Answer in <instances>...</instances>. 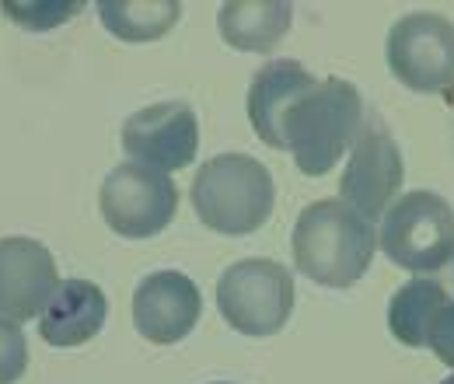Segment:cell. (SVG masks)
Instances as JSON below:
<instances>
[{
    "instance_id": "cell-8",
    "label": "cell",
    "mask_w": 454,
    "mask_h": 384,
    "mask_svg": "<svg viewBox=\"0 0 454 384\" xmlns=\"http://www.w3.org/2000/svg\"><path fill=\"white\" fill-rule=\"evenodd\" d=\"M402 154L388 126L378 115H367L353 140V154L342 168V203L374 223V217H381L392 207L395 192L402 189Z\"/></svg>"
},
{
    "instance_id": "cell-13",
    "label": "cell",
    "mask_w": 454,
    "mask_h": 384,
    "mask_svg": "<svg viewBox=\"0 0 454 384\" xmlns=\"http://www.w3.org/2000/svg\"><path fill=\"white\" fill-rule=\"evenodd\" d=\"M106 315H109V301H106L98 283L59 279V286L39 315V335L59 349L84 346L88 339H95L102 332Z\"/></svg>"
},
{
    "instance_id": "cell-6",
    "label": "cell",
    "mask_w": 454,
    "mask_h": 384,
    "mask_svg": "<svg viewBox=\"0 0 454 384\" xmlns=\"http://www.w3.org/2000/svg\"><path fill=\"white\" fill-rule=\"evenodd\" d=\"M98 210L122 238H154L175 220L178 189L165 171L126 161L106 175Z\"/></svg>"
},
{
    "instance_id": "cell-15",
    "label": "cell",
    "mask_w": 454,
    "mask_h": 384,
    "mask_svg": "<svg viewBox=\"0 0 454 384\" xmlns=\"http://www.w3.org/2000/svg\"><path fill=\"white\" fill-rule=\"evenodd\" d=\"M294 7L280 0H262V4H224L217 21L227 46L245 50V53H270L286 32H290Z\"/></svg>"
},
{
    "instance_id": "cell-2",
    "label": "cell",
    "mask_w": 454,
    "mask_h": 384,
    "mask_svg": "<svg viewBox=\"0 0 454 384\" xmlns=\"http://www.w3.org/2000/svg\"><path fill=\"white\" fill-rule=\"evenodd\" d=\"M192 210L217 234H252L273 217L277 185L262 161L248 154H217L200 168L189 189Z\"/></svg>"
},
{
    "instance_id": "cell-1",
    "label": "cell",
    "mask_w": 454,
    "mask_h": 384,
    "mask_svg": "<svg viewBox=\"0 0 454 384\" xmlns=\"http://www.w3.org/2000/svg\"><path fill=\"white\" fill-rule=\"evenodd\" d=\"M294 266L308 279L346 290L371 270L378 234L374 223L360 217L342 200H318L301 210L290 234Z\"/></svg>"
},
{
    "instance_id": "cell-18",
    "label": "cell",
    "mask_w": 454,
    "mask_h": 384,
    "mask_svg": "<svg viewBox=\"0 0 454 384\" xmlns=\"http://www.w3.org/2000/svg\"><path fill=\"white\" fill-rule=\"evenodd\" d=\"M28 371V342L14 322L0 318V384H18Z\"/></svg>"
},
{
    "instance_id": "cell-20",
    "label": "cell",
    "mask_w": 454,
    "mask_h": 384,
    "mask_svg": "<svg viewBox=\"0 0 454 384\" xmlns=\"http://www.w3.org/2000/svg\"><path fill=\"white\" fill-rule=\"evenodd\" d=\"M217 384H224V381H217Z\"/></svg>"
},
{
    "instance_id": "cell-9",
    "label": "cell",
    "mask_w": 454,
    "mask_h": 384,
    "mask_svg": "<svg viewBox=\"0 0 454 384\" xmlns=\"http://www.w3.org/2000/svg\"><path fill=\"white\" fill-rule=\"evenodd\" d=\"M122 151L137 165L158 171H182L196 161L200 122L185 102H158L133 112L122 122Z\"/></svg>"
},
{
    "instance_id": "cell-11",
    "label": "cell",
    "mask_w": 454,
    "mask_h": 384,
    "mask_svg": "<svg viewBox=\"0 0 454 384\" xmlns=\"http://www.w3.org/2000/svg\"><path fill=\"white\" fill-rule=\"evenodd\" d=\"M200 315H203L200 286L175 270L151 273L133 294V325L144 339L158 346L182 342L200 325Z\"/></svg>"
},
{
    "instance_id": "cell-12",
    "label": "cell",
    "mask_w": 454,
    "mask_h": 384,
    "mask_svg": "<svg viewBox=\"0 0 454 384\" xmlns=\"http://www.w3.org/2000/svg\"><path fill=\"white\" fill-rule=\"evenodd\" d=\"M318 81L297 59H270L248 88V119L262 144L284 151V122L290 109L315 88Z\"/></svg>"
},
{
    "instance_id": "cell-10",
    "label": "cell",
    "mask_w": 454,
    "mask_h": 384,
    "mask_svg": "<svg viewBox=\"0 0 454 384\" xmlns=\"http://www.w3.org/2000/svg\"><path fill=\"white\" fill-rule=\"evenodd\" d=\"M59 286L53 252L35 238H0V318L32 322Z\"/></svg>"
},
{
    "instance_id": "cell-5",
    "label": "cell",
    "mask_w": 454,
    "mask_h": 384,
    "mask_svg": "<svg viewBox=\"0 0 454 384\" xmlns=\"http://www.w3.org/2000/svg\"><path fill=\"white\" fill-rule=\"evenodd\" d=\"M217 308L241 335H273L290 322L294 276L273 259H241L217 279Z\"/></svg>"
},
{
    "instance_id": "cell-14",
    "label": "cell",
    "mask_w": 454,
    "mask_h": 384,
    "mask_svg": "<svg viewBox=\"0 0 454 384\" xmlns=\"http://www.w3.org/2000/svg\"><path fill=\"white\" fill-rule=\"evenodd\" d=\"M454 304V255L434 273H416L388 304V329L405 346H423L430 322Z\"/></svg>"
},
{
    "instance_id": "cell-16",
    "label": "cell",
    "mask_w": 454,
    "mask_h": 384,
    "mask_svg": "<svg viewBox=\"0 0 454 384\" xmlns=\"http://www.w3.org/2000/svg\"><path fill=\"white\" fill-rule=\"evenodd\" d=\"M102 25L122 43H151L175 28L182 4L175 0H102Z\"/></svg>"
},
{
    "instance_id": "cell-7",
    "label": "cell",
    "mask_w": 454,
    "mask_h": 384,
    "mask_svg": "<svg viewBox=\"0 0 454 384\" xmlns=\"http://www.w3.org/2000/svg\"><path fill=\"white\" fill-rule=\"evenodd\" d=\"M388 67L412 91L434 95L454 88V25L441 14L416 11L388 32Z\"/></svg>"
},
{
    "instance_id": "cell-19",
    "label": "cell",
    "mask_w": 454,
    "mask_h": 384,
    "mask_svg": "<svg viewBox=\"0 0 454 384\" xmlns=\"http://www.w3.org/2000/svg\"><path fill=\"white\" fill-rule=\"evenodd\" d=\"M441 384H454V374H451V378H448V381H441Z\"/></svg>"
},
{
    "instance_id": "cell-4",
    "label": "cell",
    "mask_w": 454,
    "mask_h": 384,
    "mask_svg": "<svg viewBox=\"0 0 454 384\" xmlns=\"http://www.w3.org/2000/svg\"><path fill=\"white\" fill-rule=\"evenodd\" d=\"M381 252L409 273H434L454 255V210L430 189H412L385 210Z\"/></svg>"
},
{
    "instance_id": "cell-3",
    "label": "cell",
    "mask_w": 454,
    "mask_h": 384,
    "mask_svg": "<svg viewBox=\"0 0 454 384\" xmlns=\"http://www.w3.org/2000/svg\"><path fill=\"white\" fill-rule=\"evenodd\" d=\"M360 126H364L360 91L349 81L325 77L286 115L284 151L297 158V168L304 175L318 178L336 168L342 151L356 140Z\"/></svg>"
},
{
    "instance_id": "cell-17",
    "label": "cell",
    "mask_w": 454,
    "mask_h": 384,
    "mask_svg": "<svg viewBox=\"0 0 454 384\" xmlns=\"http://www.w3.org/2000/svg\"><path fill=\"white\" fill-rule=\"evenodd\" d=\"M0 11L25 32H50L63 21H70L74 14H81V4H70V0H32V4L7 0V4H0Z\"/></svg>"
}]
</instances>
